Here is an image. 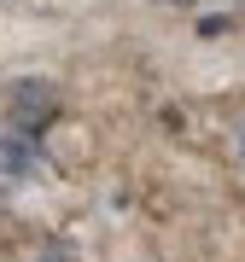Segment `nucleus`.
Returning a JSON list of instances; mask_svg holds the SVG:
<instances>
[{
    "mask_svg": "<svg viewBox=\"0 0 245 262\" xmlns=\"http://www.w3.org/2000/svg\"><path fill=\"white\" fill-rule=\"evenodd\" d=\"M41 163V151L29 146V134H0V181H29Z\"/></svg>",
    "mask_w": 245,
    "mask_h": 262,
    "instance_id": "nucleus-2",
    "label": "nucleus"
},
{
    "mask_svg": "<svg viewBox=\"0 0 245 262\" xmlns=\"http://www.w3.org/2000/svg\"><path fill=\"white\" fill-rule=\"evenodd\" d=\"M158 6H193V0H158Z\"/></svg>",
    "mask_w": 245,
    "mask_h": 262,
    "instance_id": "nucleus-3",
    "label": "nucleus"
},
{
    "mask_svg": "<svg viewBox=\"0 0 245 262\" xmlns=\"http://www.w3.org/2000/svg\"><path fill=\"white\" fill-rule=\"evenodd\" d=\"M6 117H12V134H41L58 117V94L41 76H24V82L6 88Z\"/></svg>",
    "mask_w": 245,
    "mask_h": 262,
    "instance_id": "nucleus-1",
    "label": "nucleus"
}]
</instances>
